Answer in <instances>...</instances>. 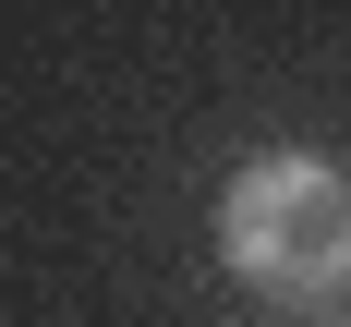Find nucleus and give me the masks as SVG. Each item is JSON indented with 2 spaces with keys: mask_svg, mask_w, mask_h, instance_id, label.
<instances>
[{
  "mask_svg": "<svg viewBox=\"0 0 351 327\" xmlns=\"http://www.w3.org/2000/svg\"><path fill=\"white\" fill-rule=\"evenodd\" d=\"M218 267L267 303H339L351 291V170L315 145H267L218 182Z\"/></svg>",
  "mask_w": 351,
  "mask_h": 327,
  "instance_id": "f257e3e1",
  "label": "nucleus"
}]
</instances>
